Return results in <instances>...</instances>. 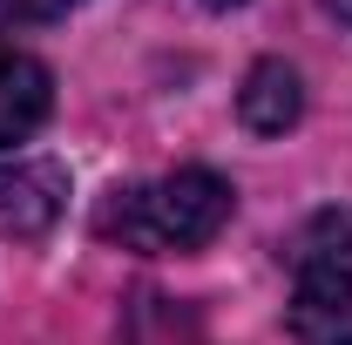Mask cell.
Masks as SVG:
<instances>
[{
    "instance_id": "obj_1",
    "label": "cell",
    "mask_w": 352,
    "mask_h": 345,
    "mask_svg": "<svg viewBox=\"0 0 352 345\" xmlns=\"http://www.w3.org/2000/svg\"><path fill=\"white\" fill-rule=\"evenodd\" d=\"M230 210H237V197H230V183L217 170H170L156 183L116 190L95 210V230L109 244H122V251L163 258V251H204L230 223Z\"/></svg>"
},
{
    "instance_id": "obj_2",
    "label": "cell",
    "mask_w": 352,
    "mask_h": 345,
    "mask_svg": "<svg viewBox=\"0 0 352 345\" xmlns=\"http://www.w3.org/2000/svg\"><path fill=\"white\" fill-rule=\"evenodd\" d=\"M298 345H352V216H318L292 251V311Z\"/></svg>"
},
{
    "instance_id": "obj_3",
    "label": "cell",
    "mask_w": 352,
    "mask_h": 345,
    "mask_svg": "<svg viewBox=\"0 0 352 345\" xmlns=\"http://www.w3.org/2000/svg\"><path fill=\"white\" fill-rule=\"evenodd\" d=\"M68 210V170L61 163H0V237L34 244Z\"/></svg>"
},
{
    "instance_id": "obj_4",
    "label": "cell",
    "mask_w": 352,
    "mask_h": 345,
    "mask_svg": "<svg viewBox=\"0 0 352 345\" xmlns=\"http://www.w3.org/2000/svg\"><path fill=\"white\" fill-rule=\"evenodd\" d=\"M54 109V75H47L34 54L21 47H0V149L7 142H28Z\"/></svg>"
},
{
    "instance_id": "obj_5",
    "label": "cell",
    "mask_w": 352,
    "mask_h": 345,
    "mask_svg": "<svg viewBox=\"0 0 352 345\" xmlns=\"http://www.w3.org/2000/svg\"><path fill=\"white\" fill-rule=\"evenodd\" d=\"M305 115V88H298V68L285 61H258L244 88H237V122L251 135H285L292 122Z\"/></svg>"
},
{
    "instance_id": "obj_6",
    "label": "cell",
    "mask_w": 352,
    "mask_h": 345,
    "mask_svg": "<svg viewBox=\"0 0 352 345\" xmlns=\"http://www.w3.org/2000/svg\"><path fill=\"white\" fill-rule=\"evenodd\" d=\"M21 14H34V0H0V27H7V21H21Z\"/></svg>"
},
{
    "instance_id": "obj_7",
    "label": "cell",
    "mask_w": 352,
    "mask_h": 345,
    "mask_svg": "<svg viewBox=\"0 0 352 345\" xmlns=\"http://www.w3.org/2000/svg\"><path fill=\"white\" fill-rule=\"evenodd\" d=\"M61 7H75V0H34V14H61Z\"/></svg>"
},
{
    "instance_id": "obj_8",
    "label": "cell",
    "mask_w": 352,
    "mask_h": 345,
    "mask_svg": "<svg viewBox=\"0 0 352 345\" xmlns=\"http://www.w3.org/2000/svg\"><path fill=\"white\" fill-rule=\"evenodd\" d=\"M204 7H217V14H223V7H244V0H204Z\"/></svg>"
}]
</instances>
